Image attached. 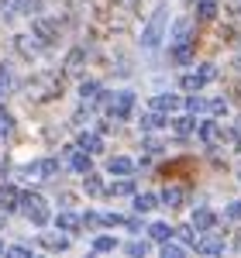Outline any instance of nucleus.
<instances>
[{
    "mask_svg": "<svg viewBox=\"0 0 241 258\" xmlns=\"http://www.w3.org/2000/svg\"><path fill=\"white\" fill-rule=\"evenodd\" d=\"M190 35H193V21H190V18L176 21V28H172V45H186V41H193Z\"/></svg>",
    "mask_w": 241,
    "mask_h": 258,
    "instance_id": "17",
    "label": "nucleus"
},
{
    "mask_svg": "<svg viewBox=\"0 0 241 258\" xmlns=\"http://www.w3.org/2000/svg\"><path fill=\"white\" fill-rule=\"evenodd\" d=\"M183 203H186V193H183L179 186H165V189H162V207L176 210V207H183Z\"/></svg>",
    "mask_w": 241,
    "mask_h": 258,
    "instance_id": "16",
    "label": "nucleus"
},
{
    "mask_svg": "<svg viewBox=\"0 0 241 258\" xmlns=\"http://www.w3.org/2000/svg\"><path fill=\"white\" fill-rule=\"evenodd\" d=\"M234 69H238V73H241V55H238V59H234Z\"/></svg>",
    "mask_w": 241,
    "mask_h": 258,
    "instance_id": "44",
    "label": "nucleus"
},
{
    "mask_svg": "<svg viewBox=\"0 0 241 258\" xmlns=\"http://www.w3.org/2000/svg\"><path fill=\"white\" fill-rule=\"evenodd\" d=\"M148 234H152V241H172L176 238V227H169V224H152Z\"/></svg>",
    "mask_w": 241,
    "mask_h": 258,
    "instance_id": "22",
    "label": "nucleus"
},
{
    "mask_svg": "<svg viewBox=\"0 0 241 258\" xmlns=\"http://www.w3.org/2000/svg\"><path fill=\"white\" fill-rule=\"evenodd\" d=\"M55 227H59V231H66V234H76V231L83 227V217L69 214V210H62L59 217H55Z\"/></svg>",
    "mask_w": 241,
    "mask_h": 258,
    "instance_id": "14",
    "label": "nucleus"
},
{
    "mask_svg": "<svg viewBox=\"0 0 241 258\" xmlns=\"http://www.w3.org/2000/svg\"><path fill=\"white\" fill-rule=\"evenodd\" d=\"M107 193H110V197H131V193H135V182H131V176H120V182H114Z\"/></svg>",
    "mask_w": 241,
    "mask_h": 258,
    "instance_id": "23",
    "label": "nucleus"
},
{
    "mask_svg": "<svg viewBox=\"0 0 241 258\" xmlns=\"http://www.w3.org/2000/svg\"><path fill=\"white\" fill-rule=\"evenodd\" d=\"M24 97L31 103H48V100L62 97V76L59 73H38L24 83Z\"/></svg>",
    "mask_w": 241,
    "mask_h": 258,
    "instance_id": "1",
    "label": "nucleus"
},
{
    "mask_svg": "<svg viewBox=\"0 0 241 258\" xmlns=\"http://www.w3.org/2000/svg\"><path fill=\"white\" fill-rule=\"evenodd\" d=\"M152 207H159V197H152V193H138V197H135V210H138V214H148Z\"/></svg>",
    "mask_w": 241,
    "mask_h": 258,
    "instance_id": "26",
    "label": "nucleus"
},
{
    "mask_svg": "<svg viewBox=\"0 0 241 258\" xmlns=\"http://www.w3.org/2000/svg\"><path fill=\"white\" fill-rule=\"evenodd\" d=\"M234 248H238V251H241V231H238V234H234Z\"/></svg>",
    "mask_w": 241,
    "mask_h": 258,
    "instance_id": "42",
    "label": "nucleus"
},
{
    "mask_svg": "<svg viewBox=\"0 0 241 258\" xmlns=\"http://www.w3.org/2000/svg\"><path fill=\"white\" fill-rule=\"evenodd\" d=\"M107 172H110V176H131V172H135V162L124 159V155H114V159L107 162Z\"/></svg>",
    "mask_w": 241,
    "mask_h": 258,
    "instance_id": "15",
    "label": "nucleus"
},
{
    "mask_svg": "<svg viewBox=\"0 0 241 258\" xmlns=\"http://www.w3.org/2000/svg\"><path fill=\"white\" fill-rule=\"evenodd\" d=\"M41 248H48V251H66V248H69V238H66V234L45 231V234H41Z\"/></svg>",
    "mask_w": 241,
    "mask_h": 258,
    "instance_id": "21",
    "label": "nucleus"
},
{
    "mask_svg": "<svg viewBox=\"0 0 241 258\" xmlns=\"http://www.w3.org/2000/svg\"><path fill=\"white\" fill-rule=\"evenodd\" d=\"M14 48H18L24 59H38V55L45 52V48H48V45H45L38 35H14Z\"/></svg>",
    "mask_w": 241,
    "mask_h": 258,
    "instance_id": "6",
    "label": "nucleus"
},
{
    "mask_svg": "<svg viewBox=\"0 0 241 258\" xmlns=\"http://www.w3.org/2000/svg\"><path fill=\"white\" fill-rule=\"evenodd\" d=\"M0 210H4V214L21 210V193L14 189V186H0Z\"/></svg>",
    "mask_w": 241,
    "mask_h": 258,
    "instance_id": "12",
    "label": "nucleus"
},
{
    "mask_svg": "<svg viewBox=\"0 0 241 258\" xmlns=\"http://www.w3.org/2000/svg\"><path fill=\"white\" fill-rule=\"evenodd\" d=\"M197 251H200V255H221V251H224V238L203 231V238L197 241Z\"/></svg>",
    "mask_w": 241,
    "mask_h": 258,
    "instance_id": "13",
    "label": "nucleus"
},
{
    "mask_svg": "<svg viewBox=\"0 0 241 258\" xmlns=\"http://www.w3.org/2000/svg\"><path fill=\"white\" fill-rule=\"evenodd\" d=\"M165 28H169V4H159V7L152 11L148 24L141 28V45H145V48H159L162 38H165Z\"/></svg>",
    "mask_w": 241,
    "mask_h": 258,
    "instance_id": "2",
    "label": "nucleus"
},
{
    "mask_svg": "<svg viewBox=\"0 0 241 258\" xmlns=\"http://www.w3.org/2000/svg\"><path fill=\"white\" fill-rule=\"evenodd\" d=\"M186 110H190V114H203V110H210V103L203 97H190L186 100Z\"/></svg>",
    "mask_w": 241,
    "mask_h": 258,
    "instance_id": "34",
    "label": "nucleus"
},
{
    "mask_svg": "<svg viewBox=\"0 0 241 258\" xmlns=\"http://www.w3.org/2000/svg\"><path fill=\"white\" fill-rule=\"evenodd\" d=\"M165 124H169V120L162 117L159 110H155V114H145V117H141V127H145V131H159V127H165Z\"/></svg>",
    "mask_w": 241,
    "mask_h": 258,
    "instance_id": "27",
    "label": "nucleus"
},
{
    "mask_svg": "<svg viewBox=\"0 0 241 258\" xmlns=\"http://www.w3.org/2000/svg\"><path fill=\"white\" fill-rule=\"evenodd\" d=\"M31 31H35L45 45H55V38H59V24H55V21H48V18H41V14L31 21Z\"/></svg>",
    "mask_w": 241,
    "mask_h": 258,
    "instance_id": "8",
    "label": "nucleus"
},
{
    "mask_svg": "<svg viewBox=\"0 0 241 258\" xmlns=\"http://www.w3.org/2000/svg\"><path fill=\"white\" fill-rule=\"evenodd\" d=\"M172 59L186 66V62L193 59V41H186V45H172Z\"/></svg>",
    "mask_w": 241,
    "mask_h": 258,
    "instance_id": "30",
    "label": "nucleus"
},
{
    "mask_svg": "<svg viewBox=\"0 0 241 258\" xmlns=\"http://www.w3.org/2000/svg\"><path fill=\"white\" fill-rule=\"evenodd\" d=\"M11 135H14V117H11V110L0 107V138H11Z\"/></svg>",
    "mask_w": 241,
    "mask_h": 258,
    "instance_id": "31",
    "label": "nucleus"
},
{
    "mask_svg": "<svg viewBox=\"0 0 241 258\" xmlns=\"http://www.w3.org/2000/svg\"><path fill=\"white\" fill-rule=\"evenodd\" d=\"M172 131H176V135H193V131H197V117H193V114H190V117H176L172 120Z\"/></svg>",
    "mask_w": 241,
    "mask_h": 258,
    "instance_id": "25",
    "label": "nucleus"
},
{
    "mask_svg": "<svg viewBox=\"0 0 241 258\" xmlns=\"http://www.w3.org/2000/svg\"><path fill=\"white\" fill-rule=\"evenodd\" d=\"M238 176H241V172H238Z\"/></svg>",
    "mask_w": 241,
    "mask_h": 258,
    "instance_id": "47",
    "label": "nucleus"
},
{
    "mask_svg": "<svg viewBox=\"0 0 241 258\" xmlns=\"http://www.w3.org/2000/svg\"><path fill=\"white\" fill-rule=\"evenodd\" d=\"M200 138H203L207 148H217V145L224 141V127L217 124V120H203L200 124Z\"/></svg>",
    "mask_w": 241,
    "mask_h": 258,
    "instance_id": "9",
    "label": "nucleus"
},
{
    "mask_svg": "<svg viewBox=\"0 0 241 258\" xmlns=\"http://www.w3.org/2000/svg\"><path fill=\"white\" fill-rule=\"evenodd\" d=\"M11 86H14V80H11V69H7V66H0V93H7Z\"/></svg>",
    "mask_w": 241,
    "mask_h": 258,
    "instance_id": "37",
    "label": "nucleus"
},
{
    "mask_svg": "<svg viewBox=\"0 0 241 258\" xmlns=\"http://www.w3.org/2000/svg\"><path fill=\"white\" fill-rule=\"evenodd\" d=\"M11 255H14V258H28V255H31V251H28L24 244H14V248H11Z\"/></svg>",
    "mask_w": 241,
    "mask_h": 258,
    "instance_id": "39",
    "label": "nucleus"
},
{
    "mask_svg": "<svg viewBox=\"0 0 241 258\" xmlns=\"http://www.w3.org/2000/svg\"><path fill=\"white\" fill-rule=\"evenodd\" d=\"M190 224H193V227H197V231H210V227H214V224H217V217H214V210H207V207H200V210H197V214H193V220H190Z\"/></svg>",
    "mask_w": 241,
    "mask_h": 258,
    "instance_id": "18",
    "label": "nucleus"
},
{
    "mask_svg": "<svg viewBox=\"0 0 241 258\" xmlns=\"http://www.w3.org/2000/svg\"><path fill=\"white\" fill-rule=\"evenodd\" d=\"M145 152H148V155H159L162 145H159V141H145Z\"/></svg>",
    "mask_w": 241,
    "mask_h": 258,
    "instance_id": "40",
    "label": "nucleus"
},
{
    "mask_svg": "<svg viewBox=\"0 0 241 258\" xmlns=\"http://www.w3.org/2000/svg\"><path fill=\"white\" fill-rule=\"evenodd\" d=\"M214 80H217V66H200L197 73H186L179 80V86L186 93H197V90H203L207 83H214Z\"/></svg>",
    "mask_w": 241,
    "mask_h": 258,
    "instance_id": "4",
    "label": "nucleus"
},
{
    "mask_svg": "<svg viewBox=\"0 0 241 258\" xmlns=\"http://www.w3.org/2000/svg\"><path fill=\"white\" fill-rule=\"evenodd\" d=\"M80 100H83V107H86V110H90V107H93V103H97V100H100V83H83L80 86Z\"/></svg>",
    "mask_w": 241,
    "mask_h": 258,
    "instance_id": "19",
    "label": "nucleus"
},
{
    "mask_svg": "<svg viewBox=\"0 0 241 258\" xmlns=\"http://www.w3.org/2000/svg\"><path fill=\"white\" fill-rule=\"evenodd\" d=\"M21 214L31 220L35 227H45V224L52 220V214H48V203H45L38 193H21Z\"/></svg>",
    "mask_w": 241,
    "mask_h": 258,
    "instance_id": "3",
    "label": "nucleus"
},
{
    "mask_svg": "<svg viewBox=\"0 0 241 258\" xmlns=\"http://www.w3.org/2000/svg\"><path fill=\"white\" fill-rule=\"evenodd\" d=\"M128 255H135V258H141V255H148V241H131L128 248H124Z\"/></svg>",
    "mask_w": 241,
    "mask_h": 258,
    "instance_id": "36",
    "label": "nucleus"
},
{
    "mask_svg": "<svg viewBox=\"0 0 241 258\" xmlns=\"http://www.w3.org/2000/svg\"><path fill=\"white\" fill-rule=\"evenodd\" d=\"M114 248H117V241L107 238V234H100V238L93 241V251H100V255H103V251H114Z\"/></svg>",
    "mask_w": 241,
    "mask_h": 258,
    "instance_id": "35",
    "label": "nucleus"
},
{
    "mask_svg": "<svg viewBox=\"0 0 241 258\" xmlns=\"http://www.w3.org/2000/svg\"><path fill=\"white\" fill-rule=\"evenodd\" d=\"M210 110H214V114H224V110H227V103H224V100H210Z\"/></svg>",
    "mask_w": 241,
    "mask_h": 258,
    "instance_id": "41",
    "label": "nucleus"
},
{
    "mask_svg": "<svg viewBox=\"0 0 241 258\" xmlns=\"http://www.w3.org/2000/svg\"><path fill=\"white\" fill-rule=\"evenodd\" d=\"M69 169H73V172H90V169H93L90 152H83L80 145H73V148H69Z\"/></svg>",
    "mask_w": 241,
    "mask_h": 258,
    "instance_id": "10",
    "label": "nucleus"
},
{
    "mask_svg": "<svg viewBox=\"0 0 241 258\" xmlns=\"http://www.w3.org/2000/svg\"><path fill=\"white\" fill-rule=\"evenodd\" d=\"M24 176L28 179H55L59 176V159H38V162H31L28 169H24Z\"/></svg>",
    "mask_w": 241,
    "mask_h": 258,
    "instance_id": "7",
    "label": "nucleus"
},
{
    "mask_svg": "<svg viewBox=\"0 0 241 258\" xmlns=\"http://www.w3.org/2000/svg\"><path fill=\"white\" fill-rule=\"evenodd\" d=\"M83 179H86V193H90V197H103V193H107V189H103V182H100V176H97L93 169H90Z\"/></svg>",
    "mask_w": 241,
    "mask_h": 258,
    "instance_id": "24",
    "label": "nucleus"
},
{
    "mask_svg": "<svg viewBox=\"0 0 241 258\" xmlns=\"http://www.w3.org/2000/svg\"><path fill=\"white\" fill-rule=\"evenodd\" d=\"M76 145H80L83 152H90V155H97L103 148V141H100V135H93V131H83L80 138H76Z\"/></svg>",
    "mask_w": 241,
    "mask_h": 258,
    "instance_id": "20",
    "label": "nucleus"
},
{
    "mask_svg": "<svg viewBox=\"0 0 241 258\" xmlns=\"http://www.w3.org/2000/svg\"><path fill=\"white\" fill-rule=\"evenodd\" d=\"M83 66H86V48H73L69 55H66V76H83Z\"/></svg>",
    "mask_w": 241,
    "mask_h": 258,
    "instance_id": "11",
    "label": "nucleus"
},
{
    "mask_svg": "<svg viewBox=\"0 0 241 258\" xmlns=\"http://www.w3.org/2000/svg\"><path fill=\"white\" fill-rule=\"evenodd\" d=\"M197 14H200L203 21L217 18V0H197Z\"/></svg>",
    "mask_w": 241,
    "mask_h": 258,
    "instance_id": "29",
    "label": "nucleus"
},
{
    "mask_svg": "<svg viewBox=\"0 0 241 258\" xmlns=\"http://www.w3.org/2000/svg\"><path fill=\"white\" fill-rule=\"evenodd\" d=\"M18 4V14H28V18H38V7L41 0H14Z\"/></svg>",
    "mask_w": 241,
    "mask_h": 258,
    "instance_id": "32",
    "label": "nucleus"
},
{
    "mask_svg": "<svg viewBox=\"0 0 241 258\" xmlns=\"http://www.w3.org/2000/svg\"><path fill=\"white\" fill-rule=\"evenodd\" d=\"M234 141H238V152H241V127L234 131Z\"/></svg>",
    "mask_w": 241,
    "mask_h": 258,
    "instance_id": "43",
    "label": "nucleus"
},
{
    "mask_svg": "<svg viewBox=\"0 0 241 258\" xmlns=\"http://www.w3.org/2000/svg\"><path fill=\"white\" fill-rule=\"evenodd\" d=\"M238 11H241V0H238Z\"/></svg>",
    "mask_w": 241,
    "mask_h": 258,
    "instance_id": "46",
    "label": "nucleus"
},
{
    "mask_svg": "<svg viewBox=\"0 0 241 258\" xmlns=\"http://www.w3.org/2000/svg\"><path fill=\"white\" fill-rule=\"evenodd\" d=\"M231 220H241V200H234V203H227V210H224Z\"/></svg>",
    "mask_w": 241,
    "mask_h": 258,
    "instance_id": "38",
    "label": "nucleus"
},
{
    "mask_svg": "<svg viewBox=\"0 0 241 258\" xmlns=\"http://www.w3.org/2000/svg\"><path fill=\"white\" fill-rule=\"evenodd\" d=\"M179 103H183L179 97H172V93L165 97V93H162V97H155V110H162V114H165V110H179Z\"/></svg>",
    "mask_w": 241,
    "mask_h": 258,
    "instance_id": "28",
    "label": "nucleus"
},
{
    "mask_svg": "<svg viewBox=\"0 0 241 258\" xmlns=\"http://www.w3.org/2000/svg\"><path fill=\"white\" fill-rule=\"evenodd\" d=\"M186 251V244H172V241H162V258H179Z\"/></svg>",
    "mask_w": 241,
    "mask_h": 258,
    "instance_id": "33",
    "label": "nucleus"
},
{
    "mask_svg": "<svg viewBox=\"0 0 241 258\" xmlns=\"http://www.w3.org/2000/svg\"><path fill=\"white\" fill-rule=\"evenodd\" d=\"M131 107H135V93H114L107 103V114H110V120H128Z\"/></svg>",
    "mask_w": 241,
    "mask_h": 258,
    "instance_id": "5",
    "label": "nucleus"
},
{
    "mask_svg": "<svg viewBox=\"0 0 241 258\" xmlns=\"http://www.w3.org/2000/svg\"><path fill=\"white\" fill-rule=\"evenodd\" d=\"M0 255H4V244H0Z\"/></svg>",
    "mask_w": 241,
    "mask_h": 258,
    "instance_id": "45",
    "label": "nucleus"
}]
</instances>
